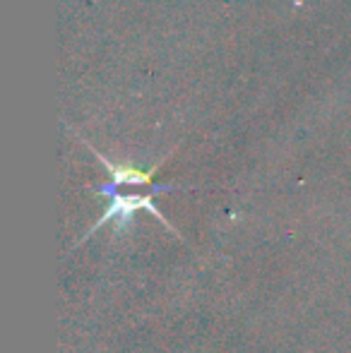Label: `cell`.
<instances>
[{"instance_id": "6da1fadb", "label": "cell", "mask_w": 351, "mask_h": 353, "mask_svg": "<svg viewBox=\"0 0 351 353\" xmlns=\"http://www.w3.org/2000/svg\"><path fill=\"white\" fill-rule=\"evenodd\" d=\"M94 190L101 192V195H106V197H108V207H106V212H103V216L99 219V221L92 226V231L101 228L103 223H108V221L116 223V228L121 231V228L126 226V223L132 219V214L140 212V210L154 214V216L159 219L161 223H166V226H169L171 231H176V228L171 226L169 221H166L164 214L159 212V207L154 205V195H157V192L178 190V185H159V188H154V190H150V192H128V195H123V192H118V188H113L111 183H106V185L94 188ZM92 231H89V233H92Z\"/></svg>"}]
</instances>
